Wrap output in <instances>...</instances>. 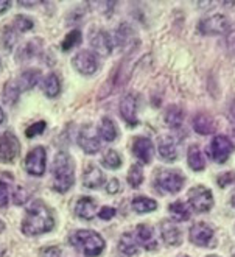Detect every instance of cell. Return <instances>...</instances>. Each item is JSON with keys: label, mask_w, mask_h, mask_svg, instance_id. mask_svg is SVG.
<instances>
[{"label": "cell", "mask_w": 235, "mask_h": 257, "mask_svg": "<svg viewBox=\"0 0 235 257\" xmlns=\"http://www.w3.org/2000/svg\"><path fill=\"white\" fill-rule=\"evenodd\" d=\"M53 226H55V220L50 209L44 204V201L35 200L27 207L21 229L25 235H39L52 231Z\"/></svg>", "instance_id": "6da1fadb"}, {"label": "cell", "mask_w": 235, "mask_h": 257, "mask_svg": "<svg viewBox=\"0 0 235 257\" xmlns=\"http://www.w3.org/2000/svg\"><path fill=\"white\" fill-rule=\"evenodd\" d=\"M75 183V165L72 158L60 151L53 159V189L60 193L67 192Z\"/></svg>", "instance_id": "7a4b0ae2"}, {"label": "cell", "mask_w": 235, "mask_h": 257, "mask_svg": "<svg viewBox=\"0 0 235 257\" xmlns=\"http://www.w3.org/2000/svg\"><path fill=\"white\" fill-rule=\"evenodd\" d=\"M72 245L86 257H97L105 249V240L98 232L81 229L72 235Z\"/></svg>", "instance_id": "3957f363"}, {"label": "cell", "mask_w": 235, "mask_h": 257, "mask_svg": "<svg viewBox=\"0 0 235 257\" xmlns=\"http://www.w3.org/2000/svg\"><path fill=\"white\" fill-rule=\"evenodd\" d=\"M187 200H188V206L192 210L198 214H204V212H209V210L213 207V195L212 190L204 187V186H195L188 190L187 195Z\"/></svg>", "instance_id": "277c9868"}, {"label": "cell", "mask_w": 235, "mask_h": 257, "mask_svg": "<svg viewBox=\"0 0 235 257\" xmlns=\"http://www.w3.org/2000/svg\"><path fill=\"white\" fill-rule=\"evenodd\" d=\"M185 183V178L178 170H162L156 176V186L160 192L178 193Z\"/></svg>", "instance_id": "5b68a950"}, {"label": "cell", "mask_w": 235, "mask_h": 257, "mask_svg": "<svg viewBox=\"0 0 235 257\" xmlns=\"http://www.w3.org/2000/svg\"><path fill=\"white\" fill-rule=\"evenodd\" d=\"M233 150H235V145L230 142V139L219 134V136H215L210 141L207 147V155L213 162L223 164L229 159L230 153H233Z\"/></svg>", "instance_id": "8992f818"}, {"label": "cell", "mask_w": 235, "mask_h": 257, "mask_svg": "<svg viewBox=\"0 0 235 257\" xmlns=\"http://www.w3.org/2000/svg\"><path fill=\"white\" fill-rule=\"evenodd\" d=\"M198 32L205 36H218L226 35L229 32V21L223 14H213L199 21Z\"/></svg>", "instance_id": "52a82bcc"}, {"label": "cell", "mask_w": 235, "mask_h": 257, "mask_svg": "<svg viewBox=\"0 0 235 257\" xmlns=\"http://www.w3.org/2000/svg\"><path fill=\"white\" fill-rule=\"evenodd\" d=\"M21 153V144L19 139L11 131H5L0 134V162L11 164L16 161Z\"/></svg>", "instance_id": "ba28073f"}, {"label": "cell", "mask_w": 235, "mask_h": 257, "mask_svg": "<svg viewBox=\"0 0 235 257\" xmlns=\"http://www.w3.org/2000/svg\"><path fill=\"white\" fill-rule=\"evenodd\" d=\"M72 66L77 72L83 75H92L98 69V58L94 52L91 50H81L78 52L72 59Z\"/></svg>", "instance_id": "9c48e42d"}, {"label": "cell", "mask_w": 235, "mask_h": 257, "mask_svg": "<svg viewBox=\"0 0 235 257\" xmlns=\"http://www.w3.org/2000/svg\"><path fill=\"white\" fill-rule=\"evenodd\" d=\"M47 155L42 147L33 148L25 158V170L33 176H42L46 172Z\"/></svg>", "instance_id": "30bf717a"}, {"label": "cell", "mask_w": 235, "mask_h": 257, "mask_svg": "<svg viewBox=\"0 0 235 257\" xmlns=\"http://www.w3.org/2000/svg\"><path fill=\"white\" fill-rule=\"evenodd\" d=\"M215 237V231L210 224L199 221L190 228V241L196 246H210Z\"/></svg>", "instance_id": "8fae6325"}, {"label": "cell", "mask_w": 235, "mask_h": 257, "mask_svg": "<svg viewBox=\"0 0 235 257\" xmlns=\"http://www.w3.org/2000/svg\"><path fill=\"white\" fill-rule=\"evenodd\" d=\"M78 145L86 151L87 155H94L100 150L101 144H100L98 133L95 131V128L92 125H86L81 128V131L78 134Z\"/></svg>", "instance_id": "7c38bea8"}, {"label": "cell", "mask_w": 235, "mask_h": 257, "mask_svg": "<svg viewBox=\"0 0 235 257\" xmlns=\"http://www.w3.org/2000/svg\"><path fill=\"white\" fill-rule=\"evenodd\" d=\"M131 151H133V155L142 164H150L153 161V156H154V145L148 138L139 136V138L133 139V144H131Z\"/></svg>", "instance_id": "4fadbf2b"}, {"label": "cell", "mask_w": 235, "mask_h": 257, "mask_svg": "<svg viewBox=\"0 0 235 257\" xmlns=\"http://www.w3.org/2000/svg\"><path fill=\"white\" fill-rule=\"evenodd\" d=\"M91 45L95 50V53H98L100 56H109L114 47V42L109 36V33H106L105 30H97V32L91 33Z\"/></svg>", "instance_id": "5bb4252c"}, {"label": "cell", "mask_w": 235, "mask_h": 257, "mask_svg": "<svg viewBox=\"0 0 235 257\" xmlns=\"http://www.w3.org/2000/svg\"><path fill=\"white\" fill-rule=\"evenodd\" d=\"M120 115L125 122L131 126H134L139 123L137 118V101H136V95L129 94L126 95L122 103H120Z\"/></svg>", "instance_id": "9a60e30c"}, {"label": "cell", "mask_w": 235, "mask_h": 257, "mask_svg": "<svg viewBox=\"0 0 235 257\" xmlns=\"http://www.w3.org/2000/svg\"><path fill=\"white\" fill-rule=\"evenodd\" d=\"M157 153L160 159L165 162H174L178 159V150H176V142L170 136H160L157 141Z\"/></svg>", "instance_id": "2e32d148"}, {"label": "cell", "mask_w": 235, "mask_h": 257, "mask_svg": "<svg viewBox=\"0 0 235 257\" xmlns=\"http://www.w3.org/2000/svg\"><path fill=\"white\" fill-rule=\"evenodd\" d=\"M160 235L170 246H179L182 243V231L171 221H162L160 224Z\"/></svg>", "instance_id": "e0dca14e"}, {"label": "cell", "mask_w": 235, "mask_h": 257, "mask_svg": "<svg viewBox=\"0 0 235 257\" xmlns=\"http://www.w3.org/2000/svg\"><path fill=\"white\" fill-rule=\"evenodd\" d=\"M136 237H137V243H140L145 249L153 251L157 248V240L154 237V231L148 224H139Z\"/></svg>", "instance_id": "ac0fdd59"}, {"label": "cell", "mask_w": 235, "mask_h": 257, "mask_svg": "<svg viewBox=\"0 0 235 257\" xmlns=\"http://www.w3.org/2000/svg\"><path fill=\"white\" fill-rule=\"evenodd\" d=\"M103 183H105V175H103V172L98 167H95V165H89L83 175V184L89 189H97Z\"/></svg>", "instance_id": "d6986e66"}, {"label": "cell", "mask_w": 235, "mask_h": 257, "mask_svg": "<svg viewBox=\"0 0 235 257\" xmlns=\"http://www.w3.org/2000/svg\"><path fill=\"white\" fill-rule=\"evenodd\" d=\"M95 201L89 196H83L77 201V206H75V214L83 218V220H92L94 215H95Z\"/></svg>", "instance_id": "ffe728a7"}, {"label": "cell", "mask_w": 235, "mask_h": 257, "mask_svg": "<svg viewBox=\"0 0 235 257\" xmlns=\"http://www.w3.org/2000/svg\"><path fill=\"white\" fill-rule=\"evenodd\" d=\"M41 87H42V92L46 94L47 97H50V98L56 97L58 94L61 92V83H60V78H58L56 73L47 75V77L42 80Z\"/></svg>", "instance_id": "44dd1931"}, {"label": "cell", "mask_w": 235, "mask_h": 257, "mask_svg": "<svg viewBox=\"0 0 235 257\" xmlns=\"http://www.w3.org/2000/svg\"><path fill=\"white\" fill-rule=\"evenodd\" d=\"M193 130L198 133V134H212L213 130H215V125H213V120L204 112H198L193 118Z\"/></svg>", "instance_id": "7402d4cb"}, {"label": "cell", "mask_w": 235, "mask_h": 257, "mask_svg": "<svg viewBox=\"0 0 235 257\" xmlns=\"http://www.w3.org/2000/svg\"><path fill=\"white\" fill-rule=\"evenodd\" d=\"M187 162H188V165H190V169L195 170V172L204 170V167H205V159H204L202 151H201L196 145H193V147H190V148H188Z\"/></svg>", "instance_id": "603a6c76"}, {"label": "cell", "mask_w": 235, "mask_h": 257, "mask_svg": "<svg viewBox=\"0 0 235 257\" xmlns=\"http://www.w3.org/2000/svg\"><path fill=\"white\" fill-rule=\"evenodd\" d=\"M41 70L39 69H28L25 70L22 75H21V78L18 81V86L21 90H28V89H32L39 80H41Z\"/></svg>", "instance_id": "cb8c5ba5"}, {"label": "cell", "mask_w": 235, "mask_h": 257, "mask_svg": "<svg viewBox=\"0 0 235 257\" xmlns=\"http://www.w3.org/2000/svg\"><path fill=\"white\" fill-rule=\"evenodd\" d=\"M98 134H100V138L105 139L106 142H112V141L117 139V126L109 117H105L100 122Z\"/></svg>", "instance_id": "d4e9b609"}, {"label": "cell", "mask_w": 235, "mask_h": 257, "mask_svg": "<svg viewBox=\"0 0 235 257\" xmlns=\"http://www.w3.org/2000/svg\"><path fill=\"white\" fill-rule=\"evenodd\" d=\"M137 241L136 238L131 235L129 232L123 234L120 237V241H119V251L123 257H129V255H134L137 252Z\"/></svg>", "instance_id": "484cf974"}, {"label": "cell", "mask_w": 235, "mask_h": 257, "mask_svg": "<svg viewBox=\"0 0 235 257\" xmlns=\"http://www.w3.org/2000/svg\"><path fill=\"white\" fill-rule=\"evenodd\" d=\"M168 212L174 221H187L190 218V209L182 201H174L170 204Z\"/></svg>", "instance_id": "4316f807"}, {"label": "cell", "mask_w": 235, "mask_h": 257, "mask_svg": "<svg viewBox=\"0 0 235 257\" xmlns=\"http://www.w3.org/2000/svg\"><path fill=\"white\" fill-rule=\"evenodd\" d=\"M182 120H184V112L179 106H176V104L168 106V109L165 111V123L168 126L178 128L182 125Z\"/></svg>", "instance_id": "83f0119b"}, {"label": "cell", "mask_w": 235, "mask_h": 257, "mask_svg": "<svg viewBox=\"0 0 235 257\" xmlns=\"http://www.w3.org/2000/svg\"><path fill=\"white\" fill-rule=\"evenodd\" d=\"M133 209L137 214H148L157 209V203L151 198H146V196H137L133 200Z\"/></svg>", "instance_id": "f1b7e54d"}, {"label": "cell", "mask_w": 235, "mask_h": 257, "mask_svg": "<svg viewBox=\"0 0 235 257\" xmlns=\"http://www.w3.org/2000/svg\"><path fill=\"white\" fill-rule=\"evenodd\" d=\"M19 94H21V89L18 86V81H8L4 87V101L7 104H16V101L19 100Z\"/></svg>", "instance_id": "f546056e"}, {"label": "cell", "mask_w": 235, "mask_h": 257, "mask_svg": "<svg viewBox=\"0 0 235 257\" xmlns=\"http://www.w3.org/2000/svg\"><path fill=\"white\" fill-rule=\"evenodd\" d=\"M101 164L105 165L106 169L115 170V169H119L120 165H122V158H120V155L117 153L115 150H109V151H106V155L103 156Z\"/></svg>", "instance_id": "4dcf8cb0"}, {"label": "cell", "mask_w": 235, "mask_h": 257, "mask_svg": "<svg viewBox=\"0 0 235 257\" xmlns=\"http://www.w3.org/2000/svg\"><path fill=\"white\" fill-rule=\"evenodd\" d=\"M128 183L131 187H140V184L143 183V170L140 169V165L134 164V165H131V169L128 172Z\"/></svg>", "instance_id": "1f68e13d"}, {"label": "cell", "mask_w": 235, "mask_h": 257, "mask_svg": "<svg viewBox=\"0 0 235 257\" xmlns=\"http://www.w3.org/2000/svg\"><path fill=\"white\" fill-rule=\"evenodd\" d=\"M80 42H81V32H78V30H72V32H69V35L64 38V41L61 42V50L69 52Z\"/></svg>", "instance_id": "d6a6232c"}, {"label": "cell", "mask_w": 235, "mask_h": 257, "mask_svg": "<svg viewBox=\"0 0 235 257\" xmlns=\"http://www.w3.org/2000/svg\"><path fill=\"white\" fill-rule=\"evenodd\" d=\"M16 32H14V28L10 25L4 30V33H2V47L4 50L10 52L13 47H14V44H16Z\"/></svg>", "instance_id": "836d02e7"}, {"label": "cell", "mask_w": 235, "mask_h": 257, "mask_svg": "<svg viewBox=\"0 0 235 257\" xmlns=\"http://www.w3.org/2000/svg\"><path fill=\"white\" fill-rule=\"evenodd\" d=\"M131 36H133V28H131L128 24H122L120 28L117 30V36H115L117 44L123 47V45H126L131 41Z\"/></svg>", "instance_id": "e575fe53"}, {"label": "cell", "mask_w": 235, "mask_h": 257, "mask_svg": "<svg viewBox=\"0 0 235 257\" xmlns=\"http://www.w3.org/2000/svg\"><path fill=\"white\" fill-rule=\"evenodd\" d=\"M14 28L18 30V32L21 33H27L28 30H32L33 28V21L30 18H27V16H22V14H19V16L14 18Z\"/></svg>", "instance_id": "d590c367"}, {"label": "cell", "mask_w": 235, "mask_h": 257, "mask_svg": "<svg viewBox=\"0 0 235 257\" xmlns=\"http://www.w3.org/2000/svg\"><path fill=\"white\" fill-rule=\"evenodd\" d=\"M38 41H30V42H27L24 47L21 49V52L18 53V59H21V61H24V59H30L35 56V53L38 52V45H36Z\"/></svg>", "instance_id": "8d00e7d4"}, {"label": "cell", "mask_w": 235, "mask_h": 257, "mask_svg": "<svg viewBox=\"0 0 235 257\" xmlns=\"http://www.w3.org/2000/svg\"><path fill=\"white\" fill-rule=\"evenodd\" d=\"M46 122H38V123H35V125H32V126H28L27 128V131H25V134H27V138H36V136H39V134H42L44 133V130H46Z\"/></svg>", "instance_id": "74e56055"}, {"label": "cell", "mask_w": 235, "mask_h": 257, "mask_svg": "<svg viewBox=\"0 0 235 257\" xmlns=\"http://www.w3.org/2000/svg\"><path fill=\"white\" fill-rule=\"evenodd\" d=\"M216 183L219 187H227L230 184L235 183V173H230V172H226L223 175H219L218 179H216Z\"/></svg>", "instance_id": "f35d334b"}, {"label": "cell", "mask_w": 235, "mask_h": 257, "mask_svg": "<svg viewBox=\"0 0 235 257\" xmlns=\"http://www.w3.org/2000/svg\"><path fill=\"white\" fill-rule=\"evenodd\" d=\"M27 200H28L27 190L24 187H16V190H14V193H13L14 204H24V203H27Z\"/></svg>", "instance_id": "ab89813d"}, {"label": "cell", "mask_w": 235, "mask_h": 257, "mask_svg": "<svg viewBox=\"0 0 235 257\" xmlns=\"http://www.w3.org/2000/svg\"><path fill=\"white\" fill-rule=\"evenodd\" d=\"M8 196H10V187L5 181H0V207L8 206Z\"/></svg>", "instance_id": "60d3db41"}, {"label": "cell", "mask_w": 235, "mask_h": 257, "mask_svg": "<svg viewBox=\"0 0 235 257\" xmlns=\"http://www.w3.org/2000/svg\"><path fill=\"white\" fill-rule=\"evenodd\" d=\"M122 189V184H120V181L117 179V178H112L108 181V184H106V192L114 195V193H119V190Z\"/></svg>", "instance_id": "b9f144b4"}, {"label": "cell", "mask_w": 235, "mask_h": 257, "mask_svg": "<svg viewBox=\"0 0 235 257\" xmlns=\"http://www.w3.org/2000/svg\"><path fill=\"white\" fill-rule=\"evenodd\" d=\"M41 257H61V249L58 246H47L41 249Z\"/></svg>", "instance_id": "7bdbcfd3"}, {"label": "cell", "mask_w": 235, "mask_h": 257, "mask_svg": "<svg viewBox=\"0 0 235 257\" xmlns=\"http://www.w3.org/2000/svg\"><path fill=\"white\" fill-rule=\"evenodd\" d=\"M115 212L117 210L114 209V207H111V206H105L103 207L100 212H98V217L101 218V220H111L114 215H115Z\"/></svg>", "instance_id": "ee69618b"}, {"label": "cell", "mask_w": 235, "mask_h": 257, "mask_svg": "<svg viewBox=\"0 0 235 257\" xmlns=\"http://www.w3.org/2000/svg\"><path fill=\"white\" fill-rule=\"evenodd\" d=\"M227 49L235 53V28L227 32Z\"/></svg>", "instance_id": "f6af8a7d"}, {"label": "cell", "mask_w": 235, "mask_h": 257, "mask_svg": "<svg viewBox=\"0 0 235 257\" xmlns=\"http://www.w3.org/2000/svg\"><path fill=\"white\" fill-rule=\"evenodd\" d=\"M10 7H11V4H10V2H0V13L7 11Z\"/></svg>", "instance_id": "bcb514c9"}, {"label": "cell", "mask_w": 235, "mask_h": 257, "mask_svg": "<svg viewBox=\"0 0 235 257\" xmlns=\"http://www.w3.org/2000/svg\"><path fill=\"white\" fill-rule=\"evenodd\" d=\"M4 120H5V114H4L2 108H0V125H2V123H4Z\"/></svg>", "instance_id": "7dc6e473"}, {"label": "cell", "mask_w": 235, "mask_h": 257, "mask_svg": "<svg viewBox=\"0 0 235 257\" xmlns=\"http://www.w3.org/2000/svg\"><path fill=\"white\" fill-rule=\"evenodd\" d=\"M5 231V223L2 221V220H0V234H2Z\"/></svg>", "instance_id": "c3c4849f"}, {"label": "cell", "mask_w": 235, "mask_h": 257, "mask_svg": "<svg viewBox=\"0 0 235 257\" xmlns=\"http://www.w3.org/2000/svg\"><path fill=\"white\" fill-rule=\"evenodd\" d=\"M207 257H219V255H215V254H210V255H207Z\"/></svg>", "instance_id": "681fc988"}, {"label": "cell", "mask_w": 235, "mask_h": 257, "mask_svg": "<svg viewBox=\"0 0 235 257\" xmlns=\"http://www.w3.org/2000/svg\"><path fill=\"white\" fill-rule=\"evenodd\" d=\"M232 203H233V206H235V196H233V198H232Z\"/></svg>", "instance_id": "f907efd6"}, {"label": "cell", "mask_w": 235, "mask_h": 257, "mask_svg": "<svg viewBox=\"0 0 235 257\" xmlns=\"http://www.w3.org/2000/svg\"><path fill=\"white\" fill-rule=\"evenodd\" d=\"M182 257H188V255H182Z\"/></svg>", "instance_id": "816d5d0a"}]
</instances>
